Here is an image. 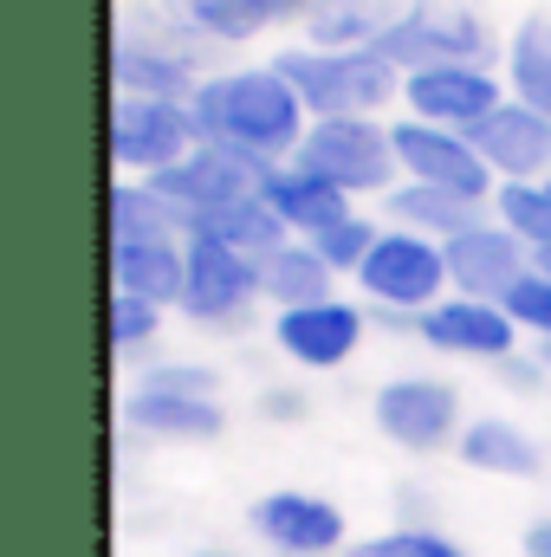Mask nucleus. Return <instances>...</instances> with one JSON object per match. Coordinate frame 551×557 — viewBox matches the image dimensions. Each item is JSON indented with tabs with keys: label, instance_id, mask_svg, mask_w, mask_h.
<instances>
[{
	"label": "nucleus",
	"instance_id": "nucleus-6",
	"mask_svg": "<svg viewBox=\"0 0 551 557\" xmlns=\"http://www.w3.org/2000/svg\"><path fill=\"white\" fill-rule=\"evenodd\" d=\"M390 65H480L487 59V26L467 7H415L377 39Z\"/></svg>",
	"mask_w": 551,
	"mask_h": 557
},
{
	"label": "nucleus",
	"instance_id": "nucleus-25",
	"mask_svg": "<svg viewBox=\"0 0 551 557\" xmlns=\"http://www.w3.org/2000/svg\"><path fill=\"white\" fill-rule=\"evenodd\" d=\"M325 285H331V267H325V253H318L311 240H305V247H273V253L260 260V292H273L285 311L331 298Z\"/></svg>",
	"mask_w": 551,
	"mask_h": 557
},
{
	"label": "nucleus",
	"instance_id": "nucleus-28",
	"mask_svg": "<svg viewBox=\"0 0 551 557\" xmlns=\"http://www.w3.org/2000/svg\"><path fill=\"white\" fill-rule=\"evenodd\" d=\"M357 557H467L454 539L441 532H421V525H403V532H383L370 545H357Z\"/></svg>",
	"mask_w": 551,
	"mask_h": 557
},
{
	"label": "nucleus",
	"instance_id": "nucleus-23",
	"mask_svg": "<svg viewBox=\"0 0 551 557\" xmlns=\"http://www.w3.org/2000/svg\"><path fill=\"white\" fill-rule=\"evenodd\" d=\"M461 460L480 467V473H506V480H532V473H539V447H532L513 421H467Z\"/></svg>",
	"mask_w": 551,
	"mask_h": 557
},
{
	"label": "nucleus",
	"instance_id": "nucleus-3",
	"mask_svg": "<svg viewBox=\"0 0 551 557\" xmlns=\"http://www.w3.org/2000/svg\"><path fill=\"white\" fill-rule=\"evenodd\" d=\"M298 169L357 195V188H383L403 162H396V137L377 131L370 117H318L298 143Z\"/></svg>",
	"mask_w": 551,
	"mask_h": 557
},
{
	"label": "nucleus",
	"instance_id": "nucleus-13",
	"mask_svg": "<svg viewBox=\"0 0 551 557\" xmlns=\"http://www.w3.org/2000/svg\"><path fill=\"white\" fill-rule=\"evenodd\" d=\"M124 421H131L137 434H156V441H215V434L228 428V416L215 409L208 389H182V383H169L162 370L124 403Z\"/></svg>",
	"mask_w": 551,
	"mask_h": 557
},
{
	"label": "nucleus",
	"instance_id": "nucleus-17",
	"mask_svg": "<svg viewBox=\"0 0 551 557\" xmlns=\"http://www.w3.org/2000/svg\"><path fill=\"white\" fill-rule=\"evenodd\" d=\"M254 525H260L267 545H279L292 557H318L344 545V512L331 499H311V493H267L254 506Z\"/></svg>",
	"mask_w": 551,
	"mask_h": 557
},
{
	"label": "nucleus",
	"instance_id": "nucleus-19",
	"mask_svg": "<svg viewBox=\"0 0 551 557\" xmlns=\"http://www.w3.org/2000/svg\"><path fill=\"white\" fill-rule=\"evenodd\" d=\"M267 201H273L279 221H285V227H298L305 240H318V234H331V227H344V221H351L344 188H331V182H318V175H305V169H285V175L267 169Z\"/></svg>",
	"mask_w": 551,
	"mask_h": 557
},
{
	"label": "nucleus",
	"instance_id": "nucleus-11",
	"mask_svg": "<svg viewBox=\"0 0 551 557\" xmlns=\"http://www.w3.org/2000/svg\"><path fill=\"white\" fill-rule=\"evenodd\" d=\"M513 311L500 298H441L421 311V337L448 357H513Z\"/></svg>",
	"mask_w": 551,
	"mask_h": 557
},
{
	"label": "nucleus",
	"instance_id": "nucleus-29",
	"mask_svg": "<svg viewBox=\"0 0 551 557\" xmlns=\"http://www.w3.org/2000/svg\"><path fill=\"white\" fill-rule=\"evenodd\" d=\"M311 247L325 253V267H331V273H338V267H351V273H357V267L370 260V247H377V234H370V221H357V214H351L344 227H331V234H318Z\"/></svg>",
	"mask_w": 551,
	"mask_h": 557
},
{
	"label": "nucleus",
	"instance_id": "nucleus-32",
	"mask_svg": "<svg viewBox=\"0 0 551 557\" xmlns=\"http://www.w3.org/2000/svg\"><path fill=\"white\" fill-rule=\"evenodd\" d=\"M526 557H551V519H539V525L526 532Z\"/></svg>",
	"mask_w": 551,
	"mask_h": 557
},
{
	"label": "nucleus",
	"instance_id": "nucleus-35",
	"mask_svg": "<svg viewBox=\"0 0 551 557\" xmlns=\"http://www.w3.org/2000/svg\"><path fill=\"white\" fill-rule=\"evenodd\" d=\"M546 370H551V337H546Z\"/></svg>",
	"mask_w": 551,
	"mask_h": 557
},
{
	"label": "nucleus",
	"instance_id": "nucleus-33",
	"mask_svg": "<svg viewBox=\"0 0 551 557\" xmlns=\"http://www.w3.org/2000/svg\"><path fill=\"white\" fill-rule=\"evenodd\" d=\"M267 416L292 421V416H298V396H267Z\"/></svg>",
	"mask_w": 551,
	"mask_h": 557
},
{
	"label": "nucleus",
	"instance_id": "nucleus-16",
	"mask_svg": "<svg viewBox=\"0 0 551 557\" xmlns=\"http://www.w3.org/2000/svg\"><path fill=\"white\" fill-rule=\"evenodd\" d=\"M448 278L467 292V298H506L519 278H526V260H519V234L513 227H467L448 240Z\"/></svg>",
	"mask_w": 551,
	"mask_h": 557
},
{
	"label": "nucleus",
	"instance_id": "nucleus-18",
	"mask_svg": "<svg viewBox=\"0 0 551 557\" xmlns=\"http://www.w3.org/2000/svg\"><path fill=\"white\" fill-rule=\"evenodd\" d=\"M182 273H188V247H175V234H111L118 292L169 305V298H182Z\"/></svg>",
	"mask_w": 551,
	"mask_h": 557
},
{
	"label": "nucleus",
	"instance_id": "nucleus-34",
	"mask_svg": "<svg viewBox=\"0 0 551 557\" xmlns=\"http://www.w3.org/2000/svg\"><path fill=\"white\" fill-rule=\"evenodd\" d=\"M539 273H546V278H551V247H546V253H539Z\"/></svg>",
	"mask_w": 551,
	"mask_h": 557
},
{
	"label": "nucleus",
	"instance_id": "nucleus-2",
	"mask_svg": "<svg viewBox=\"0 0 551 557\" xmlns=\"http://www.w3.org/2000/svg\"><path fill=\"white\" fill-rule=\"evenodd\" d=\"M285 85L298 91L305 111L318 117H357L377 111L396 91V65L377 46H325V52H285L279 59Z\"/></svg>",
	"mask_w": 551,
	"mask_h": 557
},
{
	"label": "nucleus",
	"instance_id": "nucleus-12",
	"mask_svg": "<svg viewBox=\"0 0 551 557\" xmlns=\"http://www.w3.org/2000/svg\"><path fill=\"white\" fill-rule=\"evenodd\" d=\"M409 111L448 131H474L480 117L500 111V85L480 65H421L409 72Z\"/></svg>",
	"mask_w": 551,
	"mask_h": 557
},
{
	"label": "nucleus",
	"instance_id": "nucleus-8",
	"mask_svg": "<svg viewBox=\"0 0 551 557\" xmlns=\"http://www.w3.org/2000/svg\"><path fill=\"white\" fill-rule=\"evenodd\" d=\"M182 247H188V273H182V311H188V318L221 324V318H234V311L254 298L260 260H247L241 247H228V240H215V234H188Z\"/></svg>",
	"mask_w": 551,
	"mask_h": 557
},
{
	"label": "nucleus",
	"instance_id": "nucleus-26",
	"mask_svg": "<svg viewBox=\"0 0 551 557\" xmlns=\"http://www.w3.org/2000/svg\"><path fill=\"white\" fill-rule=\"evenodd\" d=\"M513 85H519V104L551 117V20H526L519 26V39H513Z\"/></svg>",
	"mask_w": 551,
	"mask_h": 557
},
{
	"label": "nucleus",
	"instance_id": "nucleus-5",
	"mask_svg": "<svg viewBox=\"0 0 551 557\" xmlns=\"http://www.w3.org/2000/svg\"><path fill=\"white\" fill-rule=\"evenodd\" d=\"M357 278H364L370 298H383L396 311H428V305H441V285H448V247L421 240L415 227L377 234V247L357 267Z\"/></svg>",
	"mask_w": 551,
	"mask_h": 557
},
{
	"label": "nucleus",
	"instance_id": "nucleus-1",
	"mask_svg": "<svg viewBox=\"0 0 551 557\" xmlns=\"http://www.w3.org/2000/svg\"><path fill=\"white\" fill-rule=\"evenodd\" d=\"M195 117V137L215 143V149H241V156H285L305 143V104L298 91L285 85V72H234V78H215L195 91L188 104Z\"/></svg>",
	"mask_w": 551,
	"mask_h": 557
},
{
	"label": "nucleus",
	"instance_id": "nucleus-31",
	"mask_svg": "<svg viewBox=\"0 0 551 557\" xmlns=\"http://www.w3.org/2000/svg\"><path fill=\"white\" fill-rule=\"evenodd\" d=\"M156 298H137V292H111V344L118 350H131V344H143L149 331H156Z\"/></svg>",
	"mask_w": 551,
	"mask_h": 557
},
{
	"label": "nucleus",
	"instance_id": "nucleus-22",
	"mask_svg": "<svg viewBox=\"0 0 551 557\" xmlns=\"http://www.w3.org/2000/svg\"><path fill=\"white\" fill-rule=\"evenodd\" d=\"M390 214L409 221L415 234H467L480 227V195H461V188H434V182H409L390 195Z\"/></svg>",
	"mask_w": 551,
	"mask_h": 557
},
{
	"label": "nucleus",
	"instance_id": "nucleus-30",
	"mask_svg": "<svg viewBox=\"0 0 551 557\" xmlns=\"http://www.w3.org/2000/svg\"><path fill=\"white\" fill-rule=\"evenodd\" d=\"M506 311H513V324H526V331H539V337H551V278L546 273H526L506 298H500Z\"/></svg>",
	"mask_w": 551,
	"mask_h": 557
},
{
	"label": "nucleus",
	"instance_id": "nucleus-15",
	"mask_svg": "<svg viewBox=\"0 0 551 557\" xmlns=\"http://www.w3.org/2000/svg\"><path fill=\"white\" fill-rule=\"evenodd\" d=\"M467 137L487 156V169H500L506 182H532L551 162V117L532 111V104H500V111L480 117Z\"/></svg>",
	"mask_w": 551,
	"mask_h": 557
},
{
	"label": "nucleus",
	"instance_id": "nucleus-14",
	"mask_svg": "<svg viewBox=\"0 0 551 557\" xmlns=\"http://www.w3.org/2000/svg\"><path fill=\"white\" fill-rule=\"evenodd\" d=\"M364 337V318L338 298H318V305H292L279 311V350L305 370H338Z\"/></svg>",
	"mask_w": 551,
	"mask_h": 557
},
{
	"label": "nucleus",
	"instance_id": "nucleus-21",
	"mask_svg": "<svg viewBox=\"0 0 551 557\" xmlns=\"http://www.w3.org/2000/svg\"><path fill=\"white\" fill-rule=\"evenodd\" d=\"M409 7L403 0H311V39L318 46H377Z\"/></svg>",
	"mask_w": 551,
	"mask_h": 557
},
{
	"label": "nucleus",
	"instance_id": "nucleus-10",
	"mask_svg": "<svg viewBox=\"0 0 551 557\" xmlns=\"http://www.w3.org/2000/svg\"><path fill=\"white\" fill-rule=\"evenodd\" d=\"M454 421H461V403H454V389L434 383V376H403V383H390V389L377 396V428H383L396 447H409V454L448 447V441H454Z\"/></svg>",
	"mask_w": 551,
	"mask_h": 557
},
{
	"label": "nucleus",
	"instance_id": "nucleus-7",
	"mask_svg": "<svg viewBox=\"0 0 551 557\" xmlns=\"http://www.w3.org/2000/svg\"><path fill=\"white\" fill-rule=\"evenodd\" d=\"M195 143V117L175 104V98H118L111 111V156L118 169H175Z\"/></svg>",
	"mask_w": 551,
	"mask_h": 557
},
{
	"label": "nucleus",
	"instance_id": "nucleus-9",
	"mask_svg": "<svg viewBox=\"0 0 551 557\" xmlns=\"http://www.w3.org/2000/svg\"><path fill=\"white\" fill-rule=\"evenodd\" d=\"M390 137H396V162L409 169L415 182L461 188V195H487L493 169H487V156L474 149V137H467V131H448V124L409 117V124H396Z\"/></svg>",
	"mask_w": 551,
	"mask_h": 557
},
{
	"label": "nucleus",
	"instance_id": "nucleus-24",
	"mask_svg": "<svg viewBox=\"0 0 551 557\" xmlns=\"http://www.w3.org/2000/svg\"><path fill=\"white\" fill-rule=\"evenodd\" d=\"M111 78H118V98H182L188 91V65L175 52L137 46V39H118Z\"/></svg>",
	"mask_w": 551,
	"mask_h": 557
},
{
	"label": "nucleus",
	"instance_id": "nucleus-27",
	"mask_svg": "<svg viewBox=\"0 0 551 557\" xmlns=\"http://www.w3.org/2000/svg\"><path fill=\"white\" fill-rule=\"evenodd\" d=\"M500 214H506V227L519 234V240H532L539 253L551 247V182H506L500 188Z\"/></svg>",
	"mask_w": 551,
	"mask_h": 557
},
{
	"label": "nucleus",
	"instance_id": "nucleus-20",
	"mask_svg": "<svg viewBox=\"0 0 551 557\" xmlns=\"http://www.w3.org/2000/svg\"><path fill=\"white\" fill-rule=\"evenodd\" d=\"M305 7L311 0H175V13L208 39H254V33H267Z\"/></svg>",
	"mask_w": 551,
	"mask_h": 557
},
{
	"label": "nucleus",
	"instance_id": "nucleus-4",
	"mask_svg": "<svg viewBox=\"0 0 551 557\" xmlns=\"http://www.w3.org/2000/svg\"><path fill=\"white\" fill-rule=\"evenodd\" d=\"M149 188L175 208V227H182V221H195V214H208V208L267 195V162H260V156H241V149L201 143V149H188L175 169H162Z\"/></svg>",
	"mask_w": 551,
	"mask_h": 557
}]
</instances>
